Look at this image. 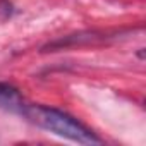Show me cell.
Here are the masks:
<instances>
[{
	"label": "cell",
	"instance_id": "6da1fadb",
	"mask_svg": "<svg viewBox=\"0 0 146 146\" xmlns=\"http://www.w3.org/2000/svg\"><path fill=\"white\" fill-rule=\"evenodd\" d=\"M23 115L26 119H29L33 124L76 143H83V144H98L102 143V139L84 124H81L78 119H74L72 115L52 108V107H45V105H31L26 103Z\"/></svg>",
	"mask_w": 146,
	"mask_h": 146
},
{
	"label": "cell",
	"instance_id": "7a4b0ae2",
	"mask_svg": "<svg viewBox=\"0 0 146 146\" xmlns=\"http://www.w3.org/2000/svg\"><path fill=\"white\" fill-rule=\"evenodd\" d=\"M26 100L23 98L21 91L9 84V83H0V107L12 112V113H19L23 115L24 107H26Z\"/></svg>",
	"mask_w": 146,
	"mask_h": 146
}]
</instances>
